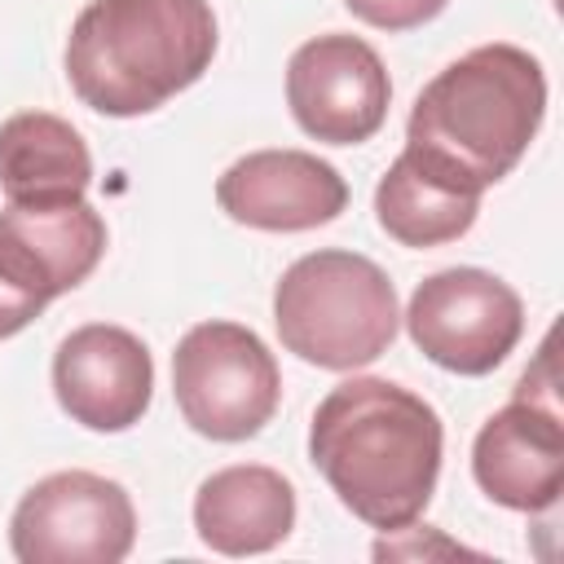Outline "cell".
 I'll return each instance as SVG.
<instances>
[{
	"label": "cell",
	"mask_w": 564,
	"mask_h": 564,
	"mask_svg": "<svg viewBox=\"0 0 564 564\" xmlns=\"http://www.w3.org/2000/svg\"><path fill=\"white\" fill-rule=\"evenodd\" d=\"M476 212H480V189L454 176L449 167L432 163L414 145H405L375 185L379 229L414 251L463 238L476 225Z\"/></svg>",
	"instance_id": "obj_14"
},
{
	"label": "cell",
	"mask_w": 564,
	"mask_h": 564,
	"mask_svg": "<svg viewBox=\"0 0 564 564\" xmlns=\"http://www.w3.org/2000/svg\"><path fill=\"white\" fill-rule=\"evenodd\" d=\"M137 542V511L119 480L97 471H53L35 480L9 520L22 564H119Z\"/></svg>",
	"instance_id": "obj_6"
},
{
	"label": "cell",
	"mask_w": 564,
	"mask_h": 564,
	"mask_svg": "<svg viewBox=\"0 0 564 564\" xmlns=\"http://www.w3.org/2000/svg\"><path fill=\"white\" fill-rule=\"evenodd\" d=\"M57 405L88 432H128L154 397L150 348L110 322L75 326L53 352Z\"/></svg>",
	"instance_id": "obj_10"
},
{
	"label": "cell",
	"mask_w": 564,
	"mask_h": 564,
	"mask_svg": "<svg viewBox=\"0 0 564 564\" xmlns=\"http://www.w3.org/2000/svg\"><path fill=\"white\" fill-rule=\"evenodd\" d=\"M471 476L507 511H551L564 489V423L551 388L524 375L516 397L485 419L471 445Z\"/></svg>",
	"instance_id": "obj_9"
},
{
	"label": "cell",
	"mask_w": 564,
	"mask_h": 564,
	"mask_svg": "<svg viewBox=\"0 0 564 564\" xmlns=\"http://www.w3.org/2000/svg\"><path fill=\"white\" fill-rule=\"evenodd\" d=\"M40 313H44V304H40V300L22 295L18 286H9V282L0 278V339H9V335H18V330H26Z\"/></svg>",
	"instance_id": "obj_17"
},
{
	"label": "cell",
	"mask_w": 564,
	"mask_h": 564,
	"mask_svg": "<svg viewBox=\"0 0 564 564\" xmlns=\"http://www.w3.org/2000/svg\"><path fill=\"white\" fill-rule=\"evenodd\" d=\"M542 115V62L520 44H480L423 84L405 123V145L485 194L524 159Z\"/></svg>",
	"instance_id": "obj_3"
},
{
	"label": "cell",
	"mask_w": 564,
	"mask_h": 564,
	"mask_svg": "<svg viewBox=\"0 0 564 564\" xmlns=\"http://www.w3.org/2000/svg\"><path fill=\"white\" fill-rule=\"evenodd\" d=\"M273 326L286 352L317 370H357L397 339L392 278L357 251H308L273 286Z\"/></svg>",
	"instance_id": "obj_4"
},
{
	"label": "cell",
	"mask_w": 564,
	"mask_h": 564,
	"mask_svg": "<svg viewBox=\"0 0 564 564\" xmlns=\"http://www.w3.org/2000/svg\"><path fill=\"white\" fill-rule=\"evenodd\" d=\"M441 414L410 388L375 375L335 383L308 423V458L335 498L370 529L423 516L441 476Z\"/></svg>",
	"instance_id": "obj_1"
},
{
	"label": "cell",
	"mask_w": 564,
	"mask_h": 564,
	"mask_svg": "<svg viewBox=\"0 0 564 564\" xmlns=\"http://www.w3.org/2000/svg\"><path fill=\"white\" fill-rule=\"evenodd\" d=\"M392 84L383 57L357 35L304 40L286 62V106L291 119L326 145H361L388 119Z\"/></svg>",
	"instance_id": "obj_8"
},
{
	"label": "cell",
	"mask_w": 564,
	"mask_h": 564,
	"mask_svg": "<svg viewBox=\"0 0 564 564\" xmlns=\"http://www.w3.org/2000/svg\"><path fill=\"white\" fill-rule=\"evenodd\" d=\"M216 57L207 0H88L70 22L66 79L110 119H137L203 79Z\"/></svg>",
	"instance_id": "obj_2"
},
{
	"label": "cell",
	"mask_w": 564,
	"mask_h": 564,
	"mask_svg": "<svg viewBox=\"0 0 564 564\" xmlns=\"http://www.w3.org/2000/svg\"><path fill=\"white\" fill-rule=\"evenodd\" d=\"M93 185L84 137L48 110H22L0 123V189L9 203H70Z\"/></svg>",
	"instance_id": "obj_15"
},
{
	"label": "cell",
	"mask_w": 564,
	"mask_h": 564,
	"mask_svg": "<svg viewBox=\"0 0 564 564\" xmlns=\"http://www.w3.org/2000/svg\"><path fill=\"white\" fill-rule=\"evenodd\" d=\"M194 529L216 555H264L295 529V485L260 463L220 467L194 494Z\"/></svg>",
	"instance_id": "obj_13"
},
{
	"label": "cell",
	"mask_w": 564,
	"mask_h": 564,
	"mask_svg": "<svg viewBox=\"0 0 564 564\" xmlns=\"http://www.w3.org/2000/svg\"><path fill=\"white\" fill-rule=\"evenodd\" d=\"M344 4L366 26H379V31H414V26L432 22L449 0H344Z\"/></svg>",
	"instance_id": "obj_16"
},
{
	"label": "cell",
	"mask_w": 564,
	"mask_h": 564,
	"mask_svg": "<svg viewBox=\"0 0 564 564\" xmlns=\"http://www.w3.org/2000/svg\"><path fill=\"white\" fill-rule=\"evenodd\" d=\"M106 256V220L84 198L9 203L0 212V278L48 304L75 291Z\"/></svg>",
	"instance_id": "obj_12"
},
{
	"label": "cell",
	"mask_w": 564,
	"mask_h": 564,
	"mask_svg": "<svg viewBox=\"0 0 564 564\" xmlns=\"http://www.w3.org/2000/svg\"><path fill=\"white\" fill-rule=\"evenodd\" d=\"M229 220L264 234H304L330 225L348 207L344 176L308 150H251L216 181Z\"/></svg>",
	"instance_id": "obj_11"
},
{
	"label": "cell",
	"mask_w": 564,
	"mask_h": 564,
	"mask_svg": "<svg viewBox=\"0 0 564 564\" xmlns=\"http://www.w3.org/2000/svg\"><path fill=\"white\" fill-rule=\"evenodd\" d=\"M172 392L181 419L207 441L256 436L278 401L282 375L269 344L238 322H198L172 352Z\"/></svg>",
	"instance_id": "obj_5"
},
{
	"label": "cell",
	"mask_w": 564,
	"mask_h": 564,
	"mask_svg": "<svg viewBox=\"0 0 564 564\" xmlns=\"http://www.w3.org/2000/svg\"><path fill=\"white\" fill-rule=\"evenodd\" d=\"M414 348L454 375H489L524 335L520 295L489 269L458 264L423 278L405 308Z\"/></svg>",
	"instance_id": "obj_7"
}]
</instances>
